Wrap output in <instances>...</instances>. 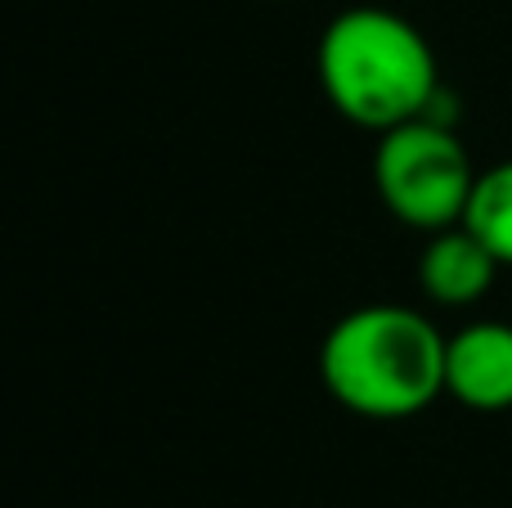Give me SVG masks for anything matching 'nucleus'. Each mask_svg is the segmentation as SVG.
Listing matches in <instances>:
<instances>
[{
	"mask_svg": "<svg viewBox=\"0 0 512 508\" xmlns=\"http://www.w3.org/2000/svg\"><path fill=\"white\" fill-rule=\"evenodd\" d=\"M315 77L333 113L373 135L427 117L441 99L432 41L387 5H351L328 18L315 45Z\"/></svg>",
	"mask_w": 512,
	"mask_h": 508,
	"instance_id": "obj_2",
	"label": "nucleus"
},
{
	"mask_svg": "<svg viewBox=\"0 0 512 508\" xmlns=\"http://www.w3.org/2000/svg\"><path fill=\"white\" fill-rule=\"evenodd\" d=\"M319 383L355 419H418L445 396V333L418 306H355L319 342Z\"/></svg>",
	"mask_w": 512,
	"mask_h": 508,
	"instance_id": "obj_1",
	"label": "nucleus"
},
{
	"mask_svg": "<svg viewBox=\"0 0 512 508\" xmlns=\"http://www.w3.org/2000/svg\"><path fill=\"white\" fill-rule=\"evenodd\" d=\"M499 257L468 230V225H450V230L427 234L423 252H418V288H423L427 302L436 306H477L481 297L495 288L499 279Z\"/></svg>",
	"mask_w": 512,
	"mask_h": 508,
	"instance_id": "obj_5",
	"label": "nucleus"
},
{
	"mask_svg": "<svg viewBox=\"0 0 512 508\" xmlns=\"http://www.w3.org/2000/svg\"><path fill=\"white\" fill-rule=\"evenodd\" d=\"M463 225L495 252L499 266L512 270V158L495 162V167H486L477 176Z\"/></svg>",
	"mask_w": 512,
	"mask_h": 508,
	"instance_id": "obj_6",
	"label": "nucleus"
},
{
	"mask_svg": "<svg viewBox=\"0 0 512 508\" xmlns=\"http://www.w3.org/2000/svg\"><path fill=\"white\" fill-rule=\"evenodd\" d=\"M445 396L472 414L512 410V324L472 320L445 338Z\"/></svg>",
	"mask_w": 512,
	"mask_h": 508,
	"instance_id": "obj_4",
	"label": "nucleus"
},
{
	"mask_svg": "<svg viewBox=\"0 0 512 508\" xmlns=\"http://www.w3.org/2000/svg\"><path fill=\"white\" fill-rule=\"evenodd\" d=\"M477 176L481 171L472 167V153L454 122L432 113L382 131L373 149V189L382 207L418 234L459 225Z\"/></svg>",
	"mask_w": 512,
	"mask_h": 508,
	"instance_id": "obj_3",
	"label": "nucleus"
}]
</instances>
